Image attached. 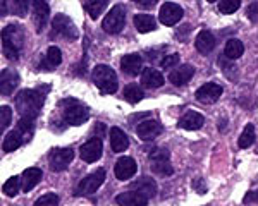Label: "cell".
Wrapping results in <instances>:
<instances>
[{
    "mask_svg": "<svg viewBox=\"0 0 258 206\" xmlns=\"http://www.w3.org/2000/svg\"><path fill=\"white\" fill-rule=\"evenodd\" d=\"M45 103V94L36 89H23L18 93L14 100L16 110L21 114V119H31L35 121L41 112V107Z\"/></svg>",
    "mask_w": 258,
    "mask_h": 206,
    "instance_id": "cell-1",
    "label": "cell"
},
{
    "mask_svg": "<svg viewBox=\"0 0 258 206\" xmlns=\"http://www.w3.org/2000/svg\"><path fill=\"white\" fill-rule=\"evenodd\" d=\"M24 41H26V35L24 30L18 24H9L4 28L2 31V48L4 55L7 59H18L24 48Z\"/></svg>",
    "mask_w": 258,
    "mask_h": 206,
    "instance_id": "cell-2",
    "label": "cell"
},
{
    "mask_svg": "<svg viewBox=\"0 0 258 206\" xmlns=\"http://www.w3.org/2000/svg\"><path fill=\"white\" fill-rule=\"evenodd\" d=\"M62 119L69 126H83L90 119V110L85 103H81L76 98H66L59 103Z\"/></svg>",
    "mask_w": 258,
    "mask_h": 206,
    "instance_id": "cell-3",
    "label": "cell"
},
{
    "mask_svg": "<svg viewBox=\"0 0 258 206\" xmlns=\"http://www.w3.org/2000/svg\"><path fill=\"white\" fill-rule=\"evenodd\" d=\"M93 82L103 94H114L119 89L117 76L110 65L100 64L93 69Z\"/></svg>",
    "mask_w": 258,
    "mask_h": 206,
    "instance_id": "cell-4",
    "label": "cell"
},
{
    "mask_svg": "<svg viewBox=\"0 0 258 206\" xmlns=\"http://www.w3.org/2000/svg\"><path fill=\"white\" fill-rule=\"evenodd\" d=\"M124 24H126V7L122 4H115L103 19L102 28L109 35H117L122 31Z\"/></svg>",
    "mask_w": 258,
    "mask_h": 206,
    "instance_id": "cell-5",
    "label": "cell"
},
{
    "mask_svg": "<svg viewBox=\"0 0 258 206\" xmlns=\"http://www.w3.org/2000/svg\"><path fill=\"white\" fill-rule=\"evenodd\" d=\"M74 158V150L73 148H55L52 150V153L48 155V165L50 170L53 172H62L69 167V163Z\"/></svg>",
    "mask_w": 258,
    "mask_h": 206,
    "instance_id": "cell-6",
    "label": "cell"
},
{
    "mask_svg": "<svg viewBox=\"0 0 258 206\" xmlns=\"http://www.w3.org/2000/svg\"><path fill=\"white\" fill-rule=\"evenodd\" d=\"M105 180V170L103 168H98V170L91 172L78 184V189H76V194H83V196H88V194H93V192L98 191V187L103 184Z\"/></svg>",
    "mask_w": 258,
    "mask_h": 206,
    "instance_id": "cell-7",
    "label": "cell"
},
{
    "mask_svg": "<svg viewBox=\"0 0 258 206\" xmlns=\"http://www.w3.org/2000/svg\"><path fill=\"white\" fill-rule=\"evenodd\" d=\"M52 28H53V35H60L68 40H76L80 36L78 28L74 26V23L71 21V18L64 14H57L52 21Z\"/></svg>",
    "mask_w": 258,
    "mask_h": 206,
    "instance_id": "cell-8",
    "label": "cell"
},
{
    "mask_svg": "<svg viewBox=\"0 0 258 206\" xmlns=\"http://www.w3.org/2000/svg\"><path fill=\"white\" fill-rule=\"evenodd\" d=\"M182 14H184V11H182L181 6H177L174 2H165L160 7L159 19L164 26H174V24H177L182 19Z\"/></svg>",
    "mask_w": 258,
    "mask_h": 206,
    "instance_id": "cell-9",
    "label": "cell"
},
{
    "mask_svg": "<svg viewBox=\"0 0 258 206\" xmlns=\"http://www.w3.org/2000/svg\"><path fill=\"white\" fill-rule=\"evenodd\" d=\"M222 94V86L217 84V82H205L203 86H200L197 89V100L200 103H205V105H212L220 98Z\"/></svg>",
    "mask_w": 258,
    "mask_h": 206,
    "instance_id": "cell-10",
    "label": "cell"
},
{
    "mask_svg": "<svg viewBox=\"0 0 258 206\" xmlns=\"http://www.w3.org/2000/svg\"><path fill=\"white\" fill-rule=\"evenodd\" d=\"M103 151V144L100 138H91L88 143H85L81 146V160H85L86 163H95L97 160H100Z\"/></svg>",
    "mask_w": 258,
    "mask_h": 206,
    "instance_id": "cell-11",
    "label": "cell"
},
{
    "mask_svg": "<svg viewBox=\"0 0 258 206\" xmlns=\"http://www.w3.org/2000/svg\"><path fill=\"white\" fill-rule=\"evenodd\" d=\"M136 170H138V165H136V162L131 156H122V158H119L114 167V174L119 180L131 179V177L136 174Z\"/></svg>",
    "mask_w": 258,
    "mask_h": 206,
    "instance_id": "cell-12",
    "label": "cell"
},
{
    "mask_svg": "<svg viewBox=\"0 0 258 206\" xmlns=\"http://www.w3.org/2000/svg\"><path fill=\"white\" fill-rule=\"evenodd\" d=\"M162 131H164L162 124L159 121H153V119L140 122L138 127H136V133H138L140 139H143V141H150V139L157 138L159 134H162Z\"/></svg>",
    "mask_w": 258,
    "mask_h": 206,
    "instance_id": "cell-13",
    "label": "cell"
},
{
    "mask_svg": "<svg viewBox=\"0 0 258 206\" xmlns=\"http://www.w3.org/2000/svg\"><path fill=\"white\" fill-rule=\"evenodd\" d=\"M18 86H19V74L14 69H4L2 74H0V93L4 96H9Z\"/></svg>",
    "mask_w": 258,
    "mask_h": 206,
    "instance_id": "cell-14",
    "label": "cell"
},
{
    "mask_svg": "<svg viewBox=\"0 0 258 206\" xmlns=\"http://www.w3.org/2000/svg\"><path fill=\"white\" fill-rule=\"evenodd\" d=\"M120 67L127 76H138L140 72H143V59L138 53H127L120 60Z\"/></svg>",
    "mask_w": 258,
    "mask_h": 206,
    "instance_id": "cell-15",
    "label": "cell"
},
{
    "mask_svg": "<svg viewBox=\"0 0 258 206\" xmlns=\"http://www.w3.org/2000/svg\"><path fill=\"white\" fill-rule=\"evenodd\" d=\"M48 14H50V9H48V4L43 2V0H35L33 2V23L36 26V31L41 33L48 21Z\"/></svg>",
    "mask_w": 258,
    "mask_h": 206,
    "instance_id": "cell-16",
    "label": "cell"
},
{
    "mask_svg": "<svg viewBox=\"0 0 258 206\" xmlns=\"http://www.w3.org/2000/svg\"><path fill=\"white\" fill-rule=\"evenodd\" d=\"M193 76H195V67H193V65L182 64V65H179L177 69H174V71L169 74V81L172 82L174 86H182V84H186V82H189Z\"/></svg>",
    "mask_w": 258,
    "mask_h": 206,
    "instance_id": "cell-17",
    "label": "cell"
},
{
    "mask_svg": "<svg viewBox=\"0 0 258 206\" xmlns=\"http://www.w3.org/2000/svg\"><path fill=\"white\" fill-rule=\"evenodd\" d=\"M115 203L119 206H147L148 204V197H145L143 194L136 191H126L120 192V194L115 197Z\"/></svg>",
    "mask_w": 258,
    "mask_h": 206,
    "instance_id": "cell-18",
    "label": "cell"
},
{
    "mask_svg": "<svg viewBox=\"0 0 258 206\" xmlns=\"http://www.w3.org/2000/svg\"><path fill=\"white\" fill-rule=\"evenodd\" d=\"M203 124H205L203 115L198 114V112H193V110H189V112H186L181 119H179L177 126L181 127V129H186V131H198Z\"/></svg>",
    "mask_w": 258,
    "mask_h": 206,
    "instance_id": "cell-19",
    "label": "cell"
},
{
    "mask_svg": "<svg viewBox=\"0 0 258 206\" xmlns=\"http://www.w3.org/2000/svg\"><path fill=\"white\" fill-rule=\"evenodd\" d=\"M131 191H136L145 197H152L157 192V184L150 177H140L135 182H131Z\"/></svg>",
    "mask_w": 258,
    "mask_h": 206,
    "instance_id": "cell-20",
    "label": "cell"
},
{
    "mask_svg": "<svg viewBox=\"0 0 258 206\" xmlns=\"http://www.w3.org/2000/svg\"><path fill=\"white\" fill-rule=\"evenodd\" d=\"M195 45H197V50L200 53H210L215 48V45H217V40H215V36L209 30H203L198 33Z\"/></svg>",
    "mask_w": 258,
    "mask_h": 206,
    "instance_id": "cell-21",
    "label": "cell"
},
{
    "mask_svg": "<svg viewBox=\"0 0 258 206\" xmlns=\"http://www.w3.org/2000/svg\"><path fill=\"white\" fill-rule=\"evenodd\" d=\"M129 146V139L127 136L122 133V129L119 127H112L110 129V148L114 153H122L126 151Z\"/></svg>",
    "mask_w": 258,
    "mask_h": 206,
    "instance_id": "cell-22",
    "label": "cell"
},
{
    "mask_svg": "<svg viewBox=\"0 0 258 206\" xmlns=\"http://www.w3.org/2000/svg\"><path fill=\"white\" fill-rule=\"evenodd\" d=\"M41 175H43V172H41L40 168H36V167L26 168V170L23 172V175H21V182H23V191L24 192H30L31 189L35 187V185L41 180Z\"/></svg>",
    "mask_w": 258,
    "mask_h": 206,
    "instance_id": "cell-23",
    "label": "cell"
},
{
    "mask_svg": "<svg viewBox=\"0 0 258 206\" xmlns=\"http://www.w3.org/2000/svg\"><path fill=\"white\" fill-rule=\"evenodd\" d=\"M141 82L143 86H147L150 89H155V88H160L164 84V76L157 71V69H143L141 72Z\"/></svg>",
    "mask_w": 258,
    "mask_h": 206,
    "instance_id": "cell-24",
    "label": "cell"
},
{
    "mask_svg": "<svg viewBox=\"0 0 258 206\" xmlns=\"http://www.w3.org/2000/svg\"><path fill=\"white\" fill-rule=\"evenodd\" d=\"M243 52H244V45H243V41L238 40V38H231V40H227L226 48H224V55H226L227 59H231V60L239 59V57L243 55Z\"/></svg>",
    "mask_w": 258,
    "mask_h": 206,
    "instance_id": "cell-25",
    "label": "cell"
},
{
    "mask_svg": "<svg viewBox=\"0 0 258 206\" xmlns=\"http://www.w3.org/2000/svg\"><path fill=\"white\" fill-rule=\"evenodd\" d=\"M135 26L140 33H150L157 28V23L150 14H136L135 16Z\"/></svg>",
    "mask_w": 258,
    "mask_h": 206,
    "instance_id": "cell-26",
    "label": "cell"
},
{
    "mask_svg": "<svg viewBox=\"0 0 258 206\" xmlns=\"http://www.w3.org/2000/svg\"><path fill=\"white\" fill-rule=\"evenodd\" d=\"M24 143V139L21 138V134L18 133V131H11L9 134L4 138V143H2V148H4V151H7V153H11V151H14V150H18V148L21 146V144Z\"/></svg>",
    "mask_w": 258,
    "mask_h": 206,
    "instance_id": "cell-27",
    "label": "cell"
},
{
    "mask_svg": "<svg viewBox=\"0 0 258 206\" xmlns=\"http://www.w3.org/2000/svg\"><path fill=\"white\" fill-rule=\"evenodd\" d=\"M62 62V53L57 47H50L47 50V57H45V62L41 67L45 69V71H50V69L57 67V65H60Z\"/></svg>",
    "mask_w": 258,
    "mask_h": 206,
    "instance_id": "cell-28",
    "label": "cell"
},
{
    "mask_svg": "<svg viewBox=\"0 0 258 206\" xmlns=\"http://www.w3.org/2000/svg\"><path fill=\"white\" fill-rule=\"evenodd\" d=\"M105 9L107 0H90V2H85V11L91 16V19H97Z\"/></svg>",
    "mask_w": 258,
    "mask_h": 206,
    "instance_id": "cell-29",
    "label": "cell"
},
{
    "mask_svg": "<svg viewBox=\"0 0 258 206\" xmlns=\"http://www.w3.org/2000/svg\"><path fill=\"white\" fill-rule=\"evenodd\" d=\"M143 96H145V93L138 84H127L126 88H124V98H126V101L129 103H138L143 100Z\"/></svg>",
    "mask_w": 258,
    "mask_h": 206,
    "instance_id": "cell-30",
    "label": "cell"
},
{
    "mask_svg": "<svg viewBox=\"0 0 258 206\" xmlns=\"http://www.w3.org/2000/svg\"><path fill=\"white\" fill-rule=\"evenodd\" d=\"M16 131L21 134V138L24 139V143L28 141V139L33 136V131H35V124H33L31 119H21L18 122V126H16Z\"/></svg>",
    "mask_w": 258,
    "mask_h": 206,
    "instance_id": "cell-31",
    "label": "cell"
},
{
    "mask_svg": "<svg viewBox=\"0 0 258 206\" xmlns=\"http://www.w3.org/2000/svg\"><path fill=\"white\" fill-rule=\"evenodd\" d=\"M255 143V126L253 124H248L246 127H244V131L241 133V136H239V141H238V144H239V148H249L251 144Z\"/></svg>",
    "mask_w": 258,
    "mask_h": 206,
    "instance_id": "cell-32",
    "label": "cell"
},
{
    "mask_svg": "<svg viewBox=\"0 0 258 206\" xmlns=\"http://www.w3.org/2000/svg\"><path fill=\"white\" fill-rule=\"evenodd\" d=\"M19 189H23V182H21V177L12 175L6 184L2 185V191L6 192V196L14 197L19 192Z\"/></svg>",
    "mask_w": 258,
    "mask_h": 206,
    "instance_id": "cell-33",
    "label": "cell"
},
{
    "mask_svg": "<svg viewBox=\"0 0 258 206\" xmlns=\"http://www.w3.org/2000/svg\"><path fill=\"white\" fill-rule=\"evenodd\" d=\"M241 7V2L239 0H220L219 2V11L222 14H232L236 12Z\"/></svg>",
    "mask_w": 258,
    "mask_h": 206,
    "instance_id": "cell-34",
    "label": "cell"
},
{
    "mask_svg": "<svg viewBox=\"0 0 258 206\" xmlns=\"http://www.w3.org/2000/svg\"><path fill=\"white\" fill-rule=\"evenodd\" d=\"M9 6V12L16 16H24L28 12V2L26 0H12L7 4Z\"/></svg>",
    "mask_w": 258,
    "mask_h": 206,
    "instance_id": "cell-35",
    "label": "cell"
},
{
    "mask_svg": "<svg viewBox=\"0 0 258 206\" xmlns=\"http://www.w3.org/2000/svg\"><path fill=\"white\" fill-rule=\"evenodd\" d=\"M33 206H59V196L53 194V192H50V194H45V196L38 197Z\"/></svg>",
    "mask_w": 258,
    "mask_h": 206,
    "instance_id": "cell-36",
    "label": "cell"
},
{
    "mask_svg": "<svg viewBox=\"0 0 258 206\" xmlns=\"http://www.w3.org/2000/svg\"><path fill=\"white\" fill-rule=\"evenodd\" d=\"M150 160L153 163H160V162H169V151L165 148H155V150L150 153Z\"/></svg>",
    "mask_w": 258,
    "mask_h": 206,
    "instance_id": "cell-37",
    "label": "cell"
},
{
    "mask_svg": "<svg viewBox=\"0 0 258 206\" xmlns=\"http://www.w3.org/2000/svg\"><path fill=\"white\" fill-rule=\"evenodd\" d=\"M152 168H153V172H157L159 175H172L174 174V168H172V165H170L169 162L153 163Z\"/></svg>",
    "mask_w": 258,
    "mask_h": 206,
    "instance_id": "cell-38",
    "label": "cell"
},
{
    "mask_svg": "<svg viewBox=\"0 0 258 206\" xmlns=\"http://www.w3.org/2000/svg\"><path fill=\"white\" fill-rule=\"evenodd\" d=\"M0 117H2V126H0V129H2V133L7 129V127L11 126V121H12V110L11 107L4 105L2 109H0Z\"/></svg>",
    "mask_w": 258,
    "mask_h": 206,
    "instance_id": "cell-39",
    "label": "cell"
},
{
    "mask_svg": "<svg viewBox=\"0 0 258 206\" xmlns=\"http://www.w3.org/2000/svg\"><path fill=\"white\" fill-rule=\"evenodd\" d=\"M177 64H179V55H177V53H170V55H165L164 59L160 60V65L164 69H172V67H176Z\"/></svg>",
    "mask_w": 258,
    "mask_h": 206,
    "instance_id": "cell-40",
    "label": "cell"
},
{
    "mask_svg": "<svg viewBox=\"0 0 258 206\" xmlns=\"http://www.w3.org/2000/svg\"><path fill=\"white\" fill-rule=\"evenodd\" d=\"M246 16L249 18L251 23H258V2L249 4L248 9H246Z\"/></svg>",
    "mask_w": 258,
    "mask_h": 206,
    "instance_id": "cell-41",
    "label": "cell"
},
{
    "mask_svg": "<svg viewBox=\"0 0 258 206\" xmlns=\"http://www.w3.org/2000/svg\"><path fill=\"white\" fill-rule=\"evenodd\" d=\"M244 203H258V191H251L244 196Z\"/></svg>",
    "mask_w": 258,
    "mask_h": 206,
    "instance_id": "cell-42",
    "label": "cell"
},
{
    "mask_svg": "<svg viewBox=\"0 0 258 206\" xmlns=\"http://www.w3.org/2000/svg\"><path fill=\"white\" fill-rule=\"evenodd\" d=\"M138 4L140 7H153L155 6V0H138Z\"/></svg>",
    "mask_w": 258,
    "mask_h": 206,
    "instance_id": "cell-43",
    "label": "cell"
}]
</instances>
